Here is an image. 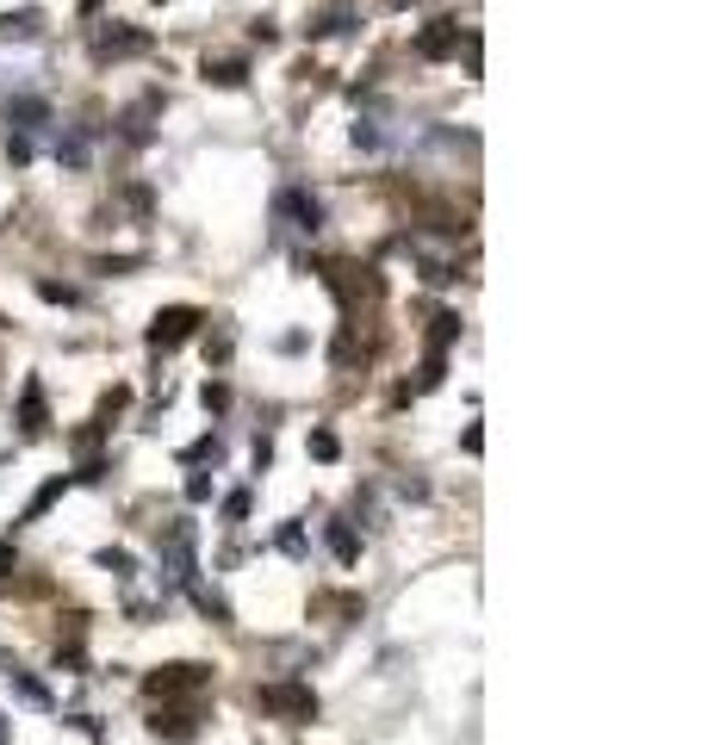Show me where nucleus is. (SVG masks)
I'll return each mask as SVG.
<instances>
[{"mask_svg": "<svg viewBox=\"0 0 708 745\" xmlns=\"http://www.w3.org/2000/svg\"><path fill=\"white\" fill-rule=\"evenodd\" d=\"M454 50H460V25H448V20L429 25V32L417 38V57H429V62H436V57H454Z\"/></svg>", "mask_w": 708, "mask_h": 745, "instance_id": "5", "label": "nucleus"}, {"mask_svg": "<svg viewBox=\"0 0 708 745\" xmlns=\"http://www.w3.org/2000/svg\"><path fill=\"white\" fill-rule=\"evenodd\" d=\"M280 211H287V218H299V230H324V206H317V199H311V193H280Z\"/></svg>", "mask_w": 708, "mask_h": 745, "instance_id": "6", "label": "nucleus"}, {"mask_svg": "<svg viewBox=\"0 0 708 745\" xmlns=\"http://www.w3.org/2000/svg\"><path fill=\"white\" fill-rule=\"evenodd\" d=\"M155 733H169V740H181V745H187L193 740V714H155Z\"/></svg>", "mask_w": 708, "mask_h": 745, "instance_id": "12", "label": "nucleus"}, {"mask_svg": "<svg viewBox=\"0 0 708 745\" xmlns=\"http://www.w3.org/2000/svg\"><path fill=\"white\" fill-rule=\"evenodd\" d=\"M7 118H13L20 131H32V125H44V118H50V106H44V100H32V94H20L13 106H7Z\"/></svg>", "mask_w": 708, "mask_h": 745, "instance_id": "7", "label": "nucleus"}, {"mask_svg": "<svg viewBox=\"0 0 708 745\" xmlns=\"http://www.w3.org/2000/svg\"><path fill=\"white\" fill-rule=\"evenodd\" d=\"M0 572H13V547L7 540H0Z\"/></svg>", "mask_w": 708, "mask_h": 745, "instance_id": "23", "label": "nucleus"}, {"mask_svg": "<svg viewBox=\"0 0 708 745\" xmlns=\"http://www.w3.org/2000/svg\"><path fill=\"white\" fill-rule=\"evenodd\" d=\"M206 81H218V88H243L249 69H243V62H206Z\"/></svg>", "mask_w": 708, "mask_h": 745, "instance_id": "11", "label": "nucleus"}, {"mask_svg": "<svg viewBox=\"0 0 708 745\" xmlns=\"http://www.w3.org/2000/svg\"><path fill=\"white\" fill-rule=\"evenodd\" d=\"M329 554L343 559V566H355V559H361V540H355V528H348V522H329Z\"/></svg>", "mask_w": 708, "mask_h": 745, "instance_id": "9", "label": "nucleus"}, {"mask_svg": "<svg viewBox=\"0 0 708 745\" xmlns=\"http://www.w3.org/2000/svg\"><path fill=\"white\" fill-rule=\"evenodd\" d=\"M7 677H13V696H20V702H32V708H50V689H44L38 677H25V671H7Z\"/></svg>", "mask_w": 708, "mask_h": 745, "instance_id": "10", "label": "nucleus"}, {"mask_svg": "<svg viewBox=\"0 0 708 745\" xmlns=\"http://www.w3.org/2000/svg\"><path fill=\"white\" fill-rule=\"evenodd\" d=\"M454 336H460V317H454V311H441V317H436V354L454 342Z\"/></svg>", "mask_w": 708, "mask_h": 745, "instance_id": "16", "label": "nucleus"}, {"mask_svg": "<svg viewBox=\"0 0 708 745\" xmlns=\"http://www.w3.org/2000/svg\"><path fill=\"white\" fill-rule=\"evenodd\" d=\"M206 684H211L206 665H169L150 677V696H181V689H206Z\"/></svg>", "mask_w": 708, "mask_h": 745, "instance_id": "4", "label": "nucleus"}, {"mask_svg": "<svg viewBox=\"0 0 708 745\" xmlns=\"http://www.w3.org/2000/svg\"><path fill=\"white\" fill-rule=\"evenodd\" d=\"M224 516H230V522L249 516V491H230V497H224Z\"/></svg>", "mask_w": 708, "mask_h": 745, "instance_id": "20", "label": "nucleus"}, {"mask_svg": "<svg viewBox=\"0 0 708 745\" xmlns=\"http://www.w3.org/2000/svg\"><path fill=\"white\" fill-rule=\"evenodd\" d=\"M20 417H25V429H32V435H38V429H44V392H38V385H25V404H20Z\"/></svg>", "mask_w": 708, "mask_h": 745, "instance_id": "14", "label": "nucleus"}, {"mask_svg": "<svg viewBox=\"0 0 708 745\" xmlns=\"http://www.w3.org/2000/svg\"><path fill=\"white\" fill-rule=\"evenodd\" d=\"M131 50H143V38H137V32H125V25L100 32V57H131Z\"/></svg>", "mask_w": 708, "mask_h": 745, "instance_id": "8", "label": "nucleus"}, {"mask_svg": "<svg viewBox=\"0 0 708 745\" xmlns=\"http://www.w3.org/2000/svg\"><path fill=\"white\" fill-rule=\"evenodd\" d=\"M57 155L69 162V168H81V162H88V137H81V131H69V137L57 143Z\"/></svg>", "mask_w": 708, "mask_h": 745, "instance_id": "15", "label": "nucleus"}, {"mask_svg": "<svg viewBox=\"0 0 708 745\" xmlns=\"http://www.w3.org/2000/svg\"><path fill=\"white\" fill-rule=\"evenodd\" d=\"M162 566H169V584H193V522H169Z\"/></svg>", "mask_w": 708, "mask_h": 745, "instance_id": "2", "label": "nucleus"}, {"mask_svg": "<svg viewBox=\"0 0 708 745\" xmlns=\"http://www.w3.org/2000/svg\"><path fill=\"white\" fill-rule=\"evenodd\" d=\"M100 566H106V572H118V578H131V554H125V547H106V554H100Z\"/></svg>", "mask_w": 708, "mask_h": 745, "instance_id": "17", "label": "nucleus"}, {"mask_svg": "<svg viewBox=\"0 0 708 745\" xmlns=\"http://www.w3.org/2000/svg\"><path fill=\"white\" fill-rule=\"evenodd\" d=\"M38 292L50 305H76V287H57V280H38Z\"/></svg>", "mask_w": 708, "mask_h": 745, "instance_id": "18", "label": "nucleus"}, {"mask_svg": "<svg viewBox=\"0 0 708 745\" xmlns=\"http://www.w3.org/2000/svg\"><path fill=\"white\" fill-rule=\"evenodd\" d=\"M81 7H100V0H81Z\"/></svg>", "mask_w": 708, "mask_h": 745, "instance_id": "24", "label": "nucleus"}, {"mask_svg": "<svg viewBox=\"0 0 708 745\" xmlns=\"http://www.w3.org/2000/svg\"><path fill=\"white\" fill-rule=\"evenodd\" d=\"M193 324H199V311H187V305L162 311V317L150 324V348H181L193 336Z\"/></svg>", "mask_w": 708, "mask_h": 745, "instance_id": "3", "label": "nucleus"}, {"mask_svg": "<svg viewBox=\"0 0 708 745\" xmlns=\"http://www.w3.org/2000/svg\"><path fill=\"white\" fill-rule=\"evenodd\" d=\"M7 155H13V162H32V137H7Z\"/></svg>", "mask_w": 708, "mask_h": 745, "instance_id": "22", "label": "nucleus"}, {"mask_svg": "<svg viewBox=\"0 0 708 745\" xmlns=\"http://www.w3.org/2000/svg\"><path fill=\"white\" fill-rule=\"evenodd\" d=\"M187 497H193V503H206V497H211V478L193 473V478H187Z\"/></svg>", "mask_w": 708, "mask_h": 745, "instance_id": "21", "label": "nucleus"}, {"mask_svg": "<svg viewBox=\"0 0 708 745\" xmlns=\"http://www.w3.org/2000/svg\"><path fill=\"white\" fill-rule=\"evenodd\" d=\"M62 491H69V478H50V485H44V491L32 497V510H25V522H38L44 510H50V503H57V497H62Z\"/></svg>", "mask_w": 708, "mask_h": 745, "instance_id": "13", "label": "nucleus"}, {"mask_svg": "<svg viewBox=\"0 0 708 745\" xmlns=\"http://www.w3.org/2000/svg\"><path fill=\"white\" fill-rule=\"evenodd\" d=\"M311 454H317V459H336L343 447H336V435H329V429H317V435H311Z\"/></svg>", "mask_w": 708, "mask_h": 745, "instance_id": "19", "label": "nucleus"}, {"mask_svg": "<svg viewBox=\"0 0 708 745\" xmlns=\"http://www.w3.org/2000/svg\"><path fill=\"white\" fill-rule=\"evenodd\" d=\"M255 702L268 714H287V721H311L317 714V696L305 684H268V689H255Z\"/></svg>", "mask_w": 708, "mask_h": 745, "instance_id": "1", "label": "nucleus"}]
</instances>
